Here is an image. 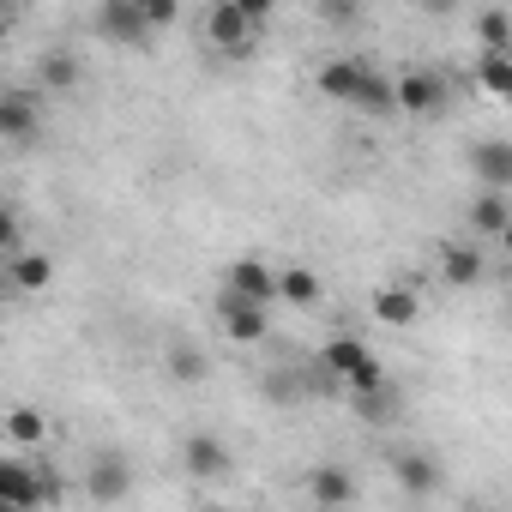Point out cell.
<instances>
[{"label": "cell", "instance_id": "6", "mask_svg": "<svg viewBox=\"0 0 512 512\" xmlns=\"http://www.w3.org/2000/svg\"><path fill=\"white\" fill-rule=\"evenodd\" d=\"M43 133V97L37 91H0V145H31Z\"/></svg>", "mask_w": 512, "mask_h": 512}, {"label": "cell", "instance_id": "29", "mask_svg": "<svg viewBox=\"0 0 512 512\" xmlns=\"http://www.w3.org/2000/svg\"><path fill=\"white\" fill-rule=\"evenodd\" d=\"M235 7H241V13H247L253 25L266 31V25H272V13H278V0H235Z\"/></svg>", "mask_w": 512, "mask_h": 512}, {"label": "cell", "instance_id": "14", "mask_svg": "<svg viewBox=\"0 0 512 512\" xmlns=\"http://www.w3.org/2000/svg\"><path fill=\"white\" fill-rule=\"evenodd\" d=\"M392 476H398V488L416 494V500H428V494L440 488V464H434L428 452H398V458H392Z\"/></svg>", "mask_w": 512, "mask_h": 512}, {"label": "cell", "instance_id": "5", "mask_svg": "<svg viewBox=\"0 0 512 512\" xmlns=\"http://www.w3.org/2000/svg\"><path fill=\"white\" fill-rule=\"evenodd\" d=\"M253 37H260V25H253L235 0H211V7H205V43L211 49L241 55V49H253Z\"/></svg>", "mask_w": 512, "mask_h": 512}, {"label": "cell", "instance_id": "12", "mask_svg": "<svg viewBox=\"0 0 512 512\" xmlns=\"http://www.w3.org/2000/svg\"><path fill=\"white\" fill-rule=\"evenodd\" d=\"M464 217H470V229H476V235H488V241H494V235H506V229H512V199H506L500 187H482V193L470 199V211H464Z\"/></svg>", "mask_w": 512, "mask_h": 512}, {"label": "cell", "instance_id": "30", "mask_svg": "<svg viewBox=\"0 0 512 512\" xmlns=\"http://www.w3.org/2000/svg\"><path fill=\"white\" fill-rule=\"evenodd\" d=\"M13 241H19V211L0 205V247H13Z\"/></svg>", "mask_w": 512, "mask_h": 512}, {"label": "cell", "instance_id": "9", "mask_svg": "<svg viewBox=\"0 0 512 512\" xmlns=\"http://www.w3.org/2000/svg\"><path fill=\"white\" fill-rule=\"evenodd\" d=\"M368 314H374L380 326L404 332V326H416V320H422V290H416V284H386V290H374Z\"/></svg>", "mask_w": 512, "mask_h": 512}, {"label": "cell", "instance_id": "23", "mask_svg": "<svg viewBox=\"0 0 512 512\" xmlns=\"http://www.w3.org/2000/svg\"><path fill=\"white\" fill-rule=\"evenodd\" d=\"M476 85H482L488 97H512V49H482Z\"/></svg>", "mask_w": 512, "mask_h": 512}, {"label": "cell", "instance_id": "7", "mask_svg": "<svg viewBox=\"0 0 512 512\" xmlns=\"http://www.w3.org/2000/svg\"><path fill=\"white\" fill-rule=\"evenodd\" d=\"M97 37H103V43L145 49V43H151V25H145V13L133 7V0H103V7H97Z\"/></svg>", "mask_w": 512, "mask_h": 512}, {"label": "cell", "instance_id": "15", "mask_svg": "<svg viewBox=\"0 0 512 512\" xmlns=\"http://www.w3.org/2000/svg\"><path fill=\"white\" fill-rule=\"evenodd\" d=\"M362 67H368V61H356V55H338V61H320V73H314V85H320V97H332V103H350V91H356V79H362Z\"/></svg>", "mask_w": 512, "mask_h": 512}, {"label": "cell", "instance_id": "8", "mask_svg": "<svg viewBox=\"0 0 512 512\" xmlns=\"http://www.w3.org/2000/svg\"><path fill=\"white\" fill-rule=\"evenodd\" d=\"M223 290H235V296H247V302H266V308H272V302H278V272L247 253V260H229V266H223Z\"/></svg>", "mask_w": 512, "mask_h": 512}, {"label": "cell", "instance_id": "32", "mask_svg": "<svg viewBox=\"0 0 512 512\" xmlns=\"http://www.w3.org/2000/svg\"><path fill=\"white\" fill-rule=\"evenodd\" d=\"M7 43H13V19H7V13H0V49H7Z\"/></svg>", "mask_w": 512, "mask_h": 512}, {"label": "cell", "instance_id": "16", "mask_svg": "<svg viewBox=\"0 0 512 512\" xmlns=\"http://www.w3.org/2000/svg\"><path fill=\"white\" fill-rule=\"evenodd\" d=\"M320 296H326V284H320L314 266H284V272H278V302H290V308H320Z\"/></svg>", "mask_w": 512, "mask_h": 512}, {"label": "cell", "instance_id": "3", "mask_svg": "<svg viewBox=\"0 0 512 512\" xmlns=\"http://www.w3.org/2000/svg\"><path fill=\"white\" fill-rule=\"evenodd\" d=\"M217 326L229 344H266L272 338V308L266 302H247L235 290H217Z\"/></svg>", "mask_w": 512, "mask_h": 512}, {"label": "cell", "instance_id": "11", "mask_svg": "<svg viewBox=\"0 0 512 512\" xmlns=\"http://www.w3.org/2000/svg\"><path fill=\"white\" fill-rule=\"evenodd\" d=\"M470 175L482 181V187H512V139H482L476 151H470Z\"/></svg>", "mask_w": 512, "mask_h": 512}, {"label": "cell", "instance_id": "18", "mask_svg": "<svg viewBox=\"0 0 512 512\" xmlns=\"http://www.w3.org/2000/svg\"><path fill=\"white\" fill-rule=\"evenodd\" d=\"M85 488H91V500H121L127 488H133V470H127V458H97L91 464V476H85Z\"/></svg>", "mask_w": 512, "mask_h": 512}, {"label": "cell", "instance_id": "13", "mask_svg": "<svg viewBox=\"0 0 512 512\" xmlns=\"http://www.w3.org/2000/svg\"><path fill=\"white\" fill-rule=\"evenodd\" d=\"M181 464L193 470V476H229V446L217 440V434H187V446H181Z\"/></svg>", "mask_w": 512, "mask_h": 512}, {"label": "cell", "instance_id": "2", "mask_svg": "<svg viewBox=\"0 0 512 512\" xmlns=\"http://www.w3.org/2000/svg\"><path fill=\"white\" fill-rule=\"evenodd\" d=\"M49 500H61V482H49L37 464H25V458H0V506H19V512H31V506H49Z\"/></svg>", "mask_w": 512, "mask_h": 512}, {"label": "cell", "instance_id": "26", "mask_svg": "<svg viewBox=\"0 0 512 512\" xmlns=\"http://www.w3.org/2000/svg\"><path fill=\"white\" fill-rule=\"evenodd\" d=\"M169 374H175L181 386H193V380H205V356H199L193 344H169Z\"/></svg>", "mask_w": 512, "mask_h": 512}, {"label": "cell", "instance_id": "1", "mask_svg": "<svg viewBox=\"0 0 512 512\" xmlns=\"http://www.w3.org/2000/svg\"><path fill=\"white\" fill-rule=\"evenodd\" d=\"M314 368H320L326 380H338L344 392H350V386H374V380H386L380 356H374L362 338H326L320 356H314Z\"/></svg>", "mask_w": 512, "mask_h": 512}, {"label": "cell", "instance_id": "20", "mask_svg": "<svg viewBox=\"0 0 512 512\" xmlns=\"http://www.w3.org/2000/svg\"><path fill=\"white\" fill-rule=\"evenodd\" d=\"M350 109H362V115H392V79H386L380 67H362V79H356V91H350Z\"/></svg>", "mask_w": 512, "mask_h": 512}, {"label": "cell", "instance_id": "28", "mask_svg": "<svg viewBox=\"0 0 512 512\" xmlns=\"http://www.w3.org/2000/svg\"><path fill=\"white\" fill-rule=\"evenodd\" d=\"M314 7H320L326 25H350L356 19V0H314Z\"/></svg>", "mask_w": 512, "mask_h": 512}, {"label": "cell", "instance_id": "33", "mask_svg": "<svg viewBox=\"0 0 512 512\" xmlns=\"http://www.w3.org/2000/svg\"><path fill=\"white\" fill-rule=\"evenodd\" d=\"M13 7H19V0H0V13H13Z\"/></svg>", "mask_w": 512, "mask_h": 512}, {"label": "cell", "instance_id": "10", "mask_svg": "<svg viewBox=\"0 0 512 512\" xmlns=\"http://www.w3.org/2000/svg\"><path fill=\"white\" fill-rule=\"evenodd\" d=\"M482 278H488V253H482V247L452 241V247L440 253V284H452V290H476Z\"/></svg>", "mask_w": 512, "mask_h": 512}, {"label": "cell", "instance_id": "17", "mask_svg": "<svg viewBox=\"0 0 512 512\" xmlns=\"http://www.w3.org/2000/svg\"><path fill=\"white\" fill-rule=\"evenodd\" d=\"M350 410H356L362 422H374V428H386V422L398 416V392H392L386 380H374V386H350Z\"/></svg>", "mask_w": 512, "mask_h": 512}, {"label": "cell", "instance_id": "25", "mask_svg": "<svg viewBox=\"0 0 512 512\" xmlns=\"http://www.w3.org/2000/svg\"><path fill=\"white\" fill-rule=\"evenodd\" d=\"M476 37H482V49H512V13H506V0H494V7L476 19Z\"/></svg>", "mask_w": 512, "mask_h": 512}, {"label": "cell", "instance_id": "19", "mask_svg": "<svg viewBox=\"0 0 512 512\" xmlns=\"http://www.w3.org/2000/svg\"><path fill=\"white\" fill-rule=\"evenodd\" d=\"M7 284L25 290V296H31V290H49V284H55V253H19V260L7 266Z\"/></svg>", "mask_w": 512, "mask_h": 512}, {"label": "cell", "instance_id": "21", "mask_svg": "<svg viewBox=\"0 0 512 512\" xmlns=\"http://www.w3.org/2000/svg\"><path fill=\"white\" fill-rule=\"evenodd\" d=\"M37 85L55 91V97L73 91V85H79V55H73V49H49V55L37 61Z\"/></svg>", "mask_w": 512, "mask_h": 512}, {"label": "cell", "instance_id": "24", "mask_svg": "<svg viewBox=\"0 0 512 512\" xmlns=\"http://www.w3.org/2000/svg\"><path fill=\"white\" fill-rule=\"evenodd\" d=\"M7 440H13V446H25V452H37V446L49 440V416H43V410H31V404L7 410Z\"/></svg>", "mask_w": 512, "mask_h": 512}, {"label": "cell", "instance_id": "22", "mask_svg": "<svg viewBox=\"0 0 512 512\" xmlns=\"http://www.w3.org/2000/svg\"><path fill=\"white\" fill-rule=\"evenodd\" d=\"M308 494H314L320 506H350V500H356V482H350V470H338V464H320V470L308 476Z\"/></svg>", "mask_w": 512, "mask_h": 512}, {"label": "cell", "instance_id": "27", "mask_svg": "<svg viewBox=\"0 0 512 512\" xmlns=\"http://www.w3.org/2000/svg\"><path fill=\"white\" fill-rule=\"evenodd\" d=\"M133 7L145 13V25H151V31H163V25H175V13H181V0H133Z\"/></svg>", "mask_w": 512, "mask_h": 512}, {"label": "cell", "instance_id": "4", "mask_svg": "<svg viewBox=\"0 0 512 512\" xmlns=\"http://www.w3.org/2000/svg\"><path fill=\"white\" fill-rule=\"evenodd\" d=\"M392 109H404V115H416V121L440 115V109H446V73H434V67L398 73V79H392Z\"/></svg>", "mask_w": 512, "mask_h": 512}, {"label": "cell", "instance_id": "31", "mask_svg": "<svg viewBox=\"0 0 512 512\" xmlns=\"http://www.w3.org/2000/svg\"><path fill=\"white\" fill-rule=\"evenodd\" d=\"M416 7H422L428 19H446V13H458V7H464V0H416Z\"/></svg>", "mask_w": 512, "mask_h": 512}]
</instances>
